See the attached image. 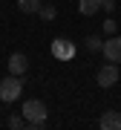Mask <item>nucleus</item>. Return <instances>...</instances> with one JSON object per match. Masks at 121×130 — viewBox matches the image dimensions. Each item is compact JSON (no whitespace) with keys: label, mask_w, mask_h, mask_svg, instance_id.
<instances>
[{"label":"nucleus","mask_w":121,"mask_h":130,"mask_svg":"<svg viewBox=\"0 0 121 130\" xmlns=\"http://www.w3.org/2000/svg\"><path fill=\"white\" fill-rule=\"evenodd\" d=\"M17 9L23 14H37L41 12V0H17Z\"/></svg>","instance_id":"9"},{"label":"nucleus","mask_w":121,"mask_h":130,"mask_svg":"<svg viewBox=\"0 0 121 130\" xmlns=\"http://www.w3.org/2000/svg\"><path fill=\"white\" fill-rule=\"evenodd\" d=\"M23 119H26V127H43L46 124V104L41 98H29L23 101Z\"/></svg>","instance_id":"1"},{"label":"nucleus","mask_w":121,"mask_h":130,"mask_svg":"<svg viewBox=\"0 0 121 130\" xmlns=\"http://www.w3.org/2000/svg\"><path fill=\"white\" fill-rule=\"evenodd\" d=\"M20 95H23V75H12L9 72L0 81V101L12 104V101H17Z\"/></svg>","instance_id":"2"},{"label":"nucleus","mask_w":121,"mask_h":130,"mask_svg":"<svg viewBox=\"0 0 121 130\" xmlns=\"http://www.w3.org/2000/svg\"><path fill=\"white\" fill-rule=\"evenodd\" d=\"M101 46H104V41H101L98 35H89V38H87V49H89V52H101Z\"/></svg>","instance_id":"11"},{"label":"nucleus","mask_w":121,"mask_h":130,"mask_svg":"<svg viewBox=\"0 0 121 130\" xmlns=\"http://www.w3.org/2000/svg\"><path fill=\"white\" fill-rule=\"evenodd\" d=\"M98 127L101 130H121V113L118 110H107L98 119Z\"/></svg>","instance_id":"7"},{"label":"nucleus","mask_w":121,"mask_h":130,"mask_svg":"<svg viewBox=\"0 0 121 130\" xmlns=\"http://www.w3.org/2000/svg\"><path fill=\"white\" fill-rule=\"evenodd\" d=\"M78 12L84 18H92V14L101 12V0H78Z\"/></svg>","instance_id":"8"},{"label":"nucleus","mask_w":121,"mask_h":130,"mask_svg":"<svg viewBox=\"0 0 121 130\" xmlns=\"http://www.w3.org/2000/svg\"><path fill=\"white\" fill-rule=\"evenodd\" d=\"M101 52H104V58H107V61H112V64H121V38H118V35H110L107 41H104Z\"/></svg>","instance_id":"5"},{"label":"nucleus","mask_w":121,"mask_h":130,"mask_svg":"<svg viewBox=\"0 0 121 130\" xmlns=\"http://www.w3.org/2000/svg\"><path fill=\"white\" fill-rule=\"evenodd\" d=\"M95 81H98V87H104V90H107V87H115V84H118V64H112V61L104 64L101 70H98Z\"/></svg>","instance_id":"3"},{"label":"nucleus","mask_w":121,"mask_h":130,"mask_svg":"<svg viewBox=\"0 0 121 130\" xmlns=\"http://www.w3.org/2000/svg\"><path fill=\"white\" fill-rule=\"evenodd\" d=\"M101 9L107 12V14H110V12H115V0H101Z\"/></svg>","instance_id":"14"},{"label":"nucleus","mask_w":121,"mask_h":130,"mask_svg":"<svg viewBox=\"0 0 121 130\" xmlns=\"http://www.w3.org/2000/svg\"><path fill=\"white\" fill-rule=\"evenodd\" d=\"M52 55L58 61H72L75 58V43L69 38H55V41H52Z\"/></svg>","instance_id":"4"},{"label":"nucleus","mask_w":121,"mask_h":130,"mask_svg":"<svg viewBox=\"0 0 121 130\" xmlns=\"http://www.w3.org/2000/svg\"><path fill=\"white\" fill-rule=\"evenodd\" d=\"M37 18H41V20H46V23H49V20H55V18H58V12H55V6H41V12H37Z\"/></svg>","instance_id":"10"},{"label":"nucleus","mask_w":121,"mask_h":130,"mask_svg":"<svg viewBox=\"0 0 121 130\" xmlns=\"http://www.w3.org/2000/svg\"><path fill=\"white\" fill-rule=\"evenodd\" d=\"M9 127H12V130H17V127H26V119H23V116H12V119H9Z\"/></svg>","instance_id":"13"},{"label":"nucleus","mask_w":121,"mask_h":130,"mask_svg":"<svg viewBox=\"0 0 121 130\" xmlns=\"http://www.w3.org/2000/svg\"><path fill=\"white\" fill-rule=\"evenodd\" d=\"M115 32H118V23L112 18H107V20H104V35H115Z\"/></svg>","instance_id":"12"},{"label":"nucleus","mask_w":121,"mask_h":130,"mask_svg":"<svg viewBox=\"0 0 121 130\" xmlns=\"http://www.w3.org/2000/svg\"><path fill=\"white\" fill-rule=\"evenodd\" d=\"M26 70H29V58L23 52H12L9 55V72L12 75H23Z\"/></svg>","instance_id":"6"}]
</instances>
